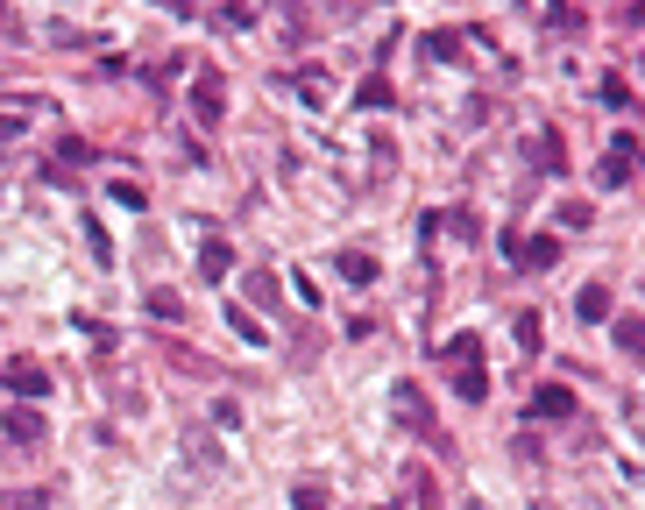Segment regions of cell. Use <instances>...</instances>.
Returning a JSON list of instances; mask_svg holds the SVG:
<instances>
[{
	"instance_id": "obj_1",
	"label": "cell",
	"mask_w": 645,
	"mask_h": 510,
	"mask_svg": "<svg viewBox=\"0 0 645 510\" xmlns=\"http://www.w3.org/2000/svg\"><path fill=\"white\" fill-rule=\"evenodd\" d=\"M447 369H454V397H461V404H482V397H490V376H482V340H475V333H454V340H447Z\"/></svg>"
},
{
	"instance_id": "obj_2",
	"label": "cell",
	"mask_w": 645,
	"mask_h": 510,
	"mask_svg": "<svg viewBox=\"0 0 645 510\" xmlns=\"http://www.w3.org/2000/svg\"><path fill=\"white\" fill-rule=\"evenodd\" d=\"M0 383L15 390V404H43V397H50V369H43V362H29V355L0 362Z\"/></svg>"
},
{
	"instance_id": "obj_3",
	"label": "cell",
	"mask_w": 645,
	"mask_h": 510,
	"mask_svg": "<svg viewBox=\"0 0 645 510\" xmlns=\"http://www.w3.org/2000/svg\"><path fill=\"white\" fill-rule=\"evenodd\" d=\"M192 121H199V128H220V121H227V78H220V71H199V78H192Z\"/></svg>"
},
{
	"instance_id": "obj_4",
	"label": "cell",
	"mask_w": 645,
	"mask_h": 510,
	"mask_svg": "<svg viewBox=\"0 0 645 510\" xmlns=\"http://www.w3.org/2000/svg\"><path fill=\"white\" fill-rule=\"evenodd\" d=\"M43 433H50V425H43V411H36V404H8V411H0V440H15V447H43Z\"/></svg>"
},
{
	"instance_id": "obj_5",
	"label": "cell",
	"mask_w": 645,
	"mask_h": 510,
	"mask_svg": "<svg viewBox=\"0 0 645 510\" xmlns=\"http://www.w3.org/2000/svg\"><path fill=\"white\" fill-rule=\"evenodd\" d=\"M390 411H397V418H405V425H412V433H433V404H426V397H419L412 383H397V390H390Z\"/></svg>"
},
{
	"instance_id": "obj_6",
	"label": "cell",
	"mask_w": 645,
	"mask_h": 510,
	"mask_svg": "<svg viewBox=\"0 0 645 510\" xmlns=\"http://www.w3.org/2000/svg\"><path fill=\"white\" fill-rule=\"evenodd\" d=\"M631 170H638V142L631 135H617L610 142V156H603V185L617 192V185H631Z\"/></svg>"
},
{
	"instance_id": "obj_7",
	"label": "cell",
	"mask_w": 645,
	"mask_h": 510,
	"mask_svg": "<svg viewBox=\"0 0 645 510\" xmlns=\"http://www.w3.org/2000/svg\"><path fill=\"white\" fill-rule=\"evenodd\" d=\"M334 270H341V277H348L355 291H369V284L383 277V270H376V255H369V248H341V263H334Z\"/></svg>"
},
{
	"instance_id": "obj_8",
	"label": "cell",
	"mask_w": 645,
	"mask_h": 510,
	"mask_svg": "<svg viewBox=\"0 0 645 510\" xmlns=\"http://www.w3.org/2000/svg\"><path fill=\"white\" fill-rule=\"evenodd\" d=\"M291 93H298L305 107H327V93H334V78H327V71H319V64H305V71L291 78Z\"/></svg>"
},
{
	"instance_id": "obj_9",
	"label": "cell",
	"mask_w": 645,
	"mask_h": 510,
	"mask_svg": "<svg viewBox=\"0 0 645 510\" xmlns=\"http://www.w3.org/2000/svg\"><path fill=\"white\" fill-rule=\"evenodd\" d=\"M518 263H525V270H553V263H560V241H553V234L518 241Z\"/></svg>"
},
{
	"instance_id": "obj_10",
	"label": "cell",
	"mask_w": 645,
	"mask_h": 510,
	"mask_svg": "<svg viewBox=\"0 0 645 510\" xmlns=\"http://www.w3.org/2000/svg\"><path fill=\"white\" fill-rule=\"evenodd\" d=\"M532 418H575V390H560V383H546V390L532 397Z\"/></svg>"
},
{
	"instance_id": "obj_11",
	"label": "cell",
	"mask_w": 645,
	"mask_h": 510,
	"mask_svg": "<svg viewBox=\"0 0 645 510\" xmlns=\"http://www.w3.org/2000/svg\"><path fill=\"white\" fill-rule=\"evenodd\" d=\"M575 312H582L589 326H603V319H610V284H582V291H575Z\"/></svg>"
},
{
	"instance_id": "obj_12",
	"label": "cell",
	"mask_w": 645,
	"mask_h": 510,
	"mask_svg": "<svg viewBox=\"0 0 645 510\" xmlns=\"http://www.w3.org/2000/svg\"><path fill=\"white\" fill-rule=\"evenodd\" d=\"M241 298H249V305H277V298H284V284H277L270 270H249V277H241Z\"/></svg>"
},
{
	"instance_id": "obj_13",
	"label": "cell",
	"mask_w": 645,
	"mask_h": 510,
	"mask_svg": "<svg viewBox=\"0 0 645 510\" xmlns=\"http://www.w3.org/2000/svg\"><path fill=\"white\" fill-rule=\"evenodd\" d=\"M227 333H234V340H249V348H263V340H270V333L256 326V312H249V305H227Z\"/></svg>"
},
{
	"instance_id": "obj_14",
	"label": "cell",
	"mask_w": 645,
	"mask_h": 510,
	"mask_svg": "<svg viewBox=\"0 0 645 510\" xmlns=\"http://www.w3.org/2000/svg\"><path fill=\"white\" fill-rule=\"evenodd\" d=\"M227 270H234V248H227V241H206V248H199V277H213V284H220Z\"/></svg>"
},
{
	"instance_id": "obj_15",
	"label": "cell",
	"mask_w": 645,
	"mask_h": 510,
	"mask_svg": "<svg viewBox=\"0 0 645 510\" xmlns=\"http://www.w3.org/2000/svg\"><path fill=\"white\" fill-rule=\"evenodd\" d=\"M617 348H624L631 362H645V319H617Z\"/></svg>"
},
{
	"instance_id": "obj_16",
	"label": "cell",
	"mask_w": 645,
	"mask_h": 510,
	"mask_svg": "<svg viewBox=\"0 0 645 510\" xmlns=\"http://www.w3.org/2000/svg\"><path fill=\"white\" fill-rule=\"evenodd\" d=\"M185 454H192V468H220V447H213V433H185Z\"/></svg>"
},
{
	"instance_id": "obj_17",
	"label": "cell",
	"mask_w": 645,
	"mask_h": 510,
	"mask_svg": "<svg viewBox=\"0 0 645 510\" xmlns=\"http://www.w3.org/2000/svg\"><path fill=\"white\" fill-rule=\"evenodd\" d=\"M426 50H433V57H440V64H461V57H468V50H461V36H454V29H440V36H426Z\"/></svg>"
},
{
	"instance_id": "obj_18",
	"label": "cell",
	"mask_w": 645,
	"mask_h": 510,
	"mask_svg": "<svg viewBox=\"0 0 645 510\" xmlns=\"http://www.w3.org/2000/svg\"><path fill=\"white\" fill-rule=\"evenodd\" d=\"M539 340H546L539 333V312H518V355H539Z\"/></svg>"
},
{
	"instance_id": "obj_19",
	"label": "cell",
	"mask_w": 645,
	"mask_h": 510,
	"mask_svg": "<svg viewBox=\"0 0 645 510\" xmlns=\"http://www.w3.org/2000/svg\"><path fill=\"white\" fill-rule=\"evenodd\" d=\"M532 156H539V170H560L568 156H560V135H532Z\"/></svg>"
},
{
	"instance_id": "obj_20",
	"label": "cell",
	"mask_w": 645,
	"mask_h": 510,
	"mask_svg": "<svg viewBox=\"0 0 645 510\" xmlns=\"http://www.w3.org/2000/svg\"><path fill=\"white\" fill-rule=\"evenodd\" d=\"M355 107H369V114H376V107H390V85H383V78H362V93H355Z\"/></svg>"
},
{
	"instance_id": "obj_21",
	"label": "cell",
	"mask_w": 645,
	"mask_h": 510,
	"mask_svg": "<svg viewBox=\"0 0 645 510\" xmlns=\"http://www.w3.org/2000/svg\"><path fill=\"white\" fill-rule=\"evenodd\" d=\"M149 312H156V319H185V305H178V291H149Z\"/></svg>"
},
{
	"instance_id": "obj_22",
	"label": "cell",
	"mask_w": 645,
	"mask_h": 510,
	"mask_svg": "<svg viewBox=\"0 0 645 510\" xmlns=\"http://www.w3.org/2000/svg\"><path fill=\"white\" fill-rule=\"evenodd\" d=\"M291 503H298V510H327V489H312V482H298V489H291Z\"/></svg>"
},
{
	"instance_id": "obj_23",
	"label": "cell",
	"mask_w": 645,
	"mask_h": 510,
	"mask_svg": "<svg viewBox=\"0 0 645 510\" xmlns=\"http://www.w3.org/2000/svg\"><path fill=\"white\" fill-rule=\"evenodd\" d=\"M603 100H610V107H631V85H624V78H617V71H610V78H603Z\"/></svg>"
}]
</instances>
